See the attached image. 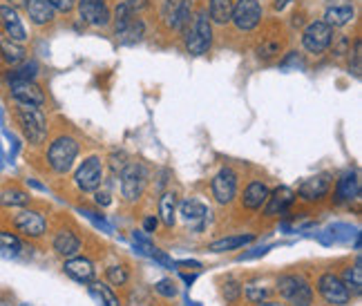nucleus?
Returning <instances> with one entry per match:
<instances>
[{
    "label": "nucleus",
    "mask_w": 362,
    "mask_h": 306,
    "mask_svg": "<svg viewBox=\"0 0 362 306\" xmlns=\"http://www.w3.org/2000/svg\"><path fill=\"white\" fill-rule=\"evenodd\" d=\"M213 45V23L208 18V11L199 9L192 13L188 27L184 30V47L190 57H204Z\"/></svg>",
    "instance_id": "4"
},
{
    "label": "nucleus",
    "mask_w": 362,
    "mask_h": 306,
    "mask_svg": "<svg viewBox=\"0 0 362 306\" xmlns=\"http://www.w3.org/2000/svg\"><path fill=\"white\" fill-rule=\"evenodd\" d=\"M275 293L288 306H313V284L304 273H282L275 280Z\"/></svg>",
    "instance_id": "3"
},
{
    "label": "nucleus",
    "mask_w": 362,
    "mask_h": 306,
    "mask_svg": "<svg viewBox=\"0 0 362 306\" xmlns=\"http://www.w3.org/2000/svg\"><path fill=\"white\" fill-rule=\"evenodd\" d=\"M148 182H150V170L146 168V163H141V161L125 163V168L119 175V190H121L123 201L136 204L144 197Z\"/></svg>",
    "instance_id": "5"
},
{
    "label": "nucleus",
    "mask_w": 362,
    "mask_h": 306,
    "mask_svg": "<svg viewBox=\"0 0 362 306\" xmlns=\"http://www.w3.org/2000/svg\"><path fill=\"white\" fill-rule=\"evenodd\" d=\"M11 228L16 230L18 237H25L30 242H38L47 235V215L36 208H21V211L11 217Z\"/></svg>",
    "instance_id": "6"
},
{
    "label": "nucleus",
    "mask_w": 362,
    "mask_h": 306,
    "mask_svg": "<svg viewBox=\"0 0 362 306\" xmlns=\"http://www.w3.org/2000/svg\"><path fill=\"white\" fill-rule=\"evenodd\" d=\"M255 242V235L253 233H246V235H228V237H221L208 244V250L211 253H230V250H240L248 244Z\"/></svg>",
    "instance_id": "29"
},
{
    "label": "nucleus",
    "mask_w": 362,
    "mask_h": 306,
    "mask_svg": "<svg viewBox=\"0 0 362 306\" xmlns=\"http://www.w3.org/2000/svg\"><path fill=\"white\" fill-rule=\"evenodd\" d=\"M27 18L36 27H47L57 20V11L49 5V0H25Z\"/></svg>",
    "instance_id": "26"
},
{
    "label": "nucleus",
    "mask_w": 362,
    "mask_h": 306,
    "mask_svg": "<svg viewBox=\"0 0 362 306\" xmlns=\"http://www.w3.org/2000/svg\"><path fill=\"white\" fill-rule=\"evenodd\" d=\"M25 250L23 240L11 230H0V259H18Z\"/></svg>",
    "instance_id": "32"
},
{
    "label": "nucleus",
    "mask_w": 362,
    "mask_h": 306,
    "mask_svg": "<svg viewBox=\"0 0 362 306\" xmlns=\"http://www.w3.org/2000/svg\"><path fill=\"white\" fill-rule=\"evenodd\" d=\"M253 306H284V304H280V302H271V300H264V302L253 304Z\"/></svg>",
    "instance_id": "49"
},
{
    "label": "nucleus",
    "mask_w": 362,
    "mask_h": 306,
    "mask_svg": "<svg viewBox=\"0 0 362 306\" xmlns=\"http://www.w3.org/2000/svg\"><path fill=\"white\" fill-rule=\"evenodd\" d=\"M356 16V9L351 0H329L325 7V23L331 25L333 30H340V27H346Z\"/></svg>",
    "instance_id": "21"
},
{
    "label": "nucleus",
    "mask_w": 362,
    "mask_h": 306,
    "mask_svg": "<svg viewBox=\"0 0 362 306\" xmlns=\"http://www.w3.org/2000/svg\"><path fill=\"white\" fill-rule=\"evenodd\" d=\"M18 306H32V304H18Z\"/></svg>",
    "instance_id": "50"
},
{
    "label": "nucleus",
    "mask_w": 362,
    "mask_h": 306,
    "mask_svg": "<svg viewBox=\"0 0 362 306\" xmlns=\"http://www.w3.org/2000/svg\"><path fill=\"white\" fill-rule=\"evenodd\" d=\"M354 59V74L358 76L360 74V61H362V43H360V38L354 40V52H349V61Z\"/></svg>",
    "instance_id": "42"
},
{
    "label": "nucleus",
    "mask_w": 362,
    "mask_h": 306,
    "mask_svg": "<svg viewBox=\"0 0 362 306\" xmlns=\"http://www.w3.org/2000/svg\"><path fill=\"white\" fill-rule=\"evenodd\" d=\"M88 290H90V295L94 298V302L99 304V306H123L121 298L115 293V288L105 284V282H90L88 284Z\"/></svg>",
    "instance_id": "33"
},
{
    "label": "nucleus",
    "mask_w": 362,
    "mask_h": 306,
    "mask_svg": "<svg viewBox=\"0 0 362 306\" xmlns=\"http://www.w3.org/2000/svg\"><path fill=\"white\" fill-rule=\"evenodd\" d=\"M38 76V65L36 63H21L16 67H9V72L5 74V83L13 81H36Z\"/></svg>",
    "instance_id": "36"
},
{
    "label": "nucleus",
    "mask_w": 362,
    "mask_h": 306,
    "mask_svg": "<svg viewBox=\"0 0 362 306\" xmlns=\"http://www.w3.org/2000/svg\"><path fill=\"white\" fill-rule=\"evenodd\" d=\"M157 226H159V219H157V215H148L146 219H144V230L150 235V233H155L157 230Z\"/></svg>",
    "instance_id": "45"
},
{
    "label": "nucleus",
    "mask_w": 362,
    "mask_h": 306,
    "mask_svg": "<svg viewBox=\"0 0 362 306\" xmlns=\"http://www.w3.org/2000/svg\"><path fill=\"white\" fill-rule=\"evenodd\" d=\"M269 192H271V188L267 182H262V179H250V182L246 184V188L242 190L240 204H242L244 211L257 213L264 208V204H267Z\"/></svg>",
    "instance_id": "20"
},
{
    "label": "nucleus",
    "mask_w": 362,
    "mask_h": 306,
    "mask_svg": "<svg viewBox=\"0 0 362 306\" xmlns=\"http://www.w3.org/2000/svg\"><path fill=\"white\" fill-rule=\"evenodd\" d=\"M7 94L11 103L18 105H38L43 107L47 103V94L43 86H38L36 81H13L7 83Z\"/></svg>",
    "instance_id": "15"
},
{
    "label": "nucleus",
    "mask_w": 362,
    "mask_h": 306,
    "mask_svg": "<svg viewBox=\"0 0 362 306\" xmlns=\"http://www.w3.org/2000/svg\"><path fill=\"white\" fill-rule=\"evenodd\" d=\"M333 188V175L331 172H317L313 177H306L300 182L296 197L304 204H317L329 197Z\"/></svg>",
    "instance_id": "13"
},
{
    "label": "nucleus",
    "mask_w": 362,
    "mask_h": 306,
    "mask_svg": "<svg viewBox=\"0 0 362 306\" xmlns=\"http://www.w3.org/2000/svg\"><path fill=\"white\" fill-rule=\"evenodd\" d=\"M333 27L327 25L325 20H311L302 30V47L304 52H309L311 57H322V54L331 47L333 43Z\"/></svg>",
    "instance_id": "9"
},
{
    "label": "nucleus",
    "mask_w": 362,
    "mask_h": 306,
    "mask_svg": "<svg viewBox=\"0 0 362 306\" xmlns=\"http://www.w3.org/2000/svg\"><path fill=\"white\" fill-rule=\"evenodd\" d=\"M130 159H128V155H125L123 150H119V152H112V155L107 157V168H110V175L112 177H119L121 175V170L125 168V163H128Z\"/></svg>",
    "instance_id": "41"
},
{
    "label": "nucleus",
    "mask_w": 362,
    "mask_h": 306,
    "mask_svg": "<svg viewBox=\"0 0 362 306\" xmlns=\"http://www.w3.org/2000/svg\"><path fill=\"white\" fill-rule=\"evenodd\" d=\"M192 13V0H163L161 3V23L170 32L184 34Z\"/></svg>",
    "instance_id": "12"
},
{
    "label": "nucleus",
    "mask_w": 362,
    "mask_h": 306,
    "mask_svg": "<svg viewBox=\"0 0 362 306\" xmlns=\"http://www.w3.org/2000/svg\"><path fill=\"white\" fill-rule=\"evenodd\" d=\"M81 155V143L78 139L72 136V134H57L49 141L47 150H45V161H47V168L54 172V175H67L69 170L74 168V163Z\"/></svg>",
    "instance_id": "2"
},
{
    "label": "nucleus",
    "mask_w": 362,
    "mask_h": 306,
    "mask_svg": "<svg viewBox=\"0 0 362 306\" xmlns=\"http://www.w3.org/2000/svg\"><path fill=\"white\" fill-rule=\"evenodd\" d=\"M112 23H115V36H117L119 43L134 45V43H139V40H144V36H146V23L141 16L112 20Z\"/></svg>",
    "instance_id": "22"
},
{
    "label": "nucleus",
    "mask_w": 362,
    "mask_h": 306,
    "mask_svg": "<svg viewBox=\"0 0 362 306\" xmlns=\"http://www.w3.org/2000/svg\"><path fill=\"white\" fill-rule=\"evenodd\" d=\"M238 190H240V175L230 165H224L211 179V194L217 206H230L235 197H238Z\"/></svg>",
    "instance_id": "11"
},
{
    "label": "nucleus",
    "mask_w": 362,
    "mask_h": 306,
    "mask_svg": "<svg viewBox=\"0 0 362 306\" xmlns=\"http://www.w3.org/2000/svg\"><path fill=\"white\" fill-rule=\"evenodd\" d=\"M315 290L329 306H346L354 298L340 280V275L333 271H322L315 277Z\"/></svg>",
    "instance_id": "8"
},
{
    "label": "nucleus",
    "mask_w": 362,
    "mask_h": 306,
    "mask_svg": "<svg viewBox=\"0 0 362 306\" xmlns=\"http://www.w3.org/2000/svg\"><path fill=\"white\" fill-rule=\"evenodd\" d=\"M0 61L7 67H16L27 61V47L25 43L9 38L5 32H0Z\"/></svg>",
    "instance_id": "25"
},
{
    "label": "nucleus",
    "mask_w": 362,
    "mask_h": 306,
    "mask_svg": "<svg viewBox=\"0 0 362 306\" xmlns=\"http://www.w3.org/2000/svg\"><path fill=\"white\" fill-rule=\"evenodd\" d=\"M360 197V177L356 170H346L340 175L336 182V190H333V201L338 206L342 204H351Z\"/></svg>",
    "instance_id": "23"
},
{
    "label": "nucleus",
    "mask_w": 362,
    "mask_h": 306,
    "mask_svg": "<svg viewBox=\"0 0 362 306\" xmlns=\"http://www.w3.org/2000/svg\"><path fill=\"white\" fill-rule=\"evenodd\" d=\"M206 11L213 27H226L230 25V16H233V0H208Z\"/></svg>",
    "instance_id": "31"
},
{
    "label": "nucleus",
    "mask_w": 362,
    "mask_h": 306,
    "mask_svg": "<svg viewBox=\"0 0 362 306\" xmlns=\"http://www.w3.org/2000/svg\"><path fill=\"white\" fill-rule=\"evenodd\" d=\"M74 186L78 192H94L99 186L105 184V161L99 155H90L86 157L78 168L74 170Z\"/></svg>",
    "instance_id": "7"
},
{
    "label": "nucleus",
    "mask_w": 362,
    "mask_h": 306,
    "mask_svg": "<svg viewBox=\"0 0 362 306\" xmlns=\"http://www.w3.org/2000/svg\"><path fill=\"white\" fill-rule=\"evenodd\" d=\"M105 282L112 288H123L130 282V271L125 264H112V266L105 269Z\"/></svg>",
    "instance_id": "37"
},
{
    "label": "nucleus",
    "mask_w": 362,
    "mask_h": 306,
    "mask_svg": "<svg viewBox=\"0 0 362 306\" xmlns=\"http://www.w3.org/2000/svg\"><path fill=\"white\" fill-rule=\"evenodd\" d=\"M242 282L238 280H233V277H228V280L224 282V286H221V295H224L226 304L235 306V304H240L242 302Z\"/></svg>",
    "instance_id": "39"
},
{
    "label": "nucleus",
    "mask_w": 362,
    "mask_h": 306,
    "mask_svg": "<svg viewBox=\"0 0 362 306\" xmlns=\"http://www.w3.org/2000/svg\"><path fill=\"white\" fill-rule=\"evenodd\" d=\"M63 273L74 280L78 284H90L96 280V266L94 261L86 255H74V257H67L63 261Z\"/></svg>",
    "instance_id": "18"
},
{
    "label": "nucleus",
    "mask_w": 362,
    "mask_h": 306,
    "mask_svg": "<svg viewBox=\"0 0 362 306\" xmlns=\"http://www.w3.org/2000/svg\"><path fill=\"white\" fill-rule=\"evenodd\" d=\"M177 194L173 190H165L161 197H159V204H157V219L163 224V228L173 230L175 224H177Z\"/></svg>",
    "instance_id": "27"
},
{
    "label": "nucleus",
    "mask_w": 362,
    "mask_h": 306,
    "mask_svg": "<svg viewBox=\"0 0 362 306\" xmlns=\"http://www.w3.org/2000/svg\"><path fill=\"white\" fill-rule=\"evenodd\" d=\"M32 204V194L21 186L0 188V208H27Z\"/></svg>",
    "instance_id": "30"
},
{
    "label": "nucleus",
    "mask_w": 362,
    "mask_h": 306,
    "mask_svg": "<svg viewBox=\"0 0 362 306\" xmlns=\"http://www.w3.org/2000/svg\"><path fill=\"white\" fill-rule=\"evenodd\" d=\"M340 280L344 282L346 288H349V293H351L354 298H358V295L362 293V261H360V257H356L354 266L349 264L346 269H342Z\"/></svg>",
    "instance_id": "34"
},
{
    "label": "nucleus",
    "mask_w": 362,
    "mask_h": 306,
    "mask_svg": "<svg viewBox=\"0 0 362 306\" xmlns=\"http://www.w3.org/2000/svg\"><path fill=\"white\" fill-rule=\"evenodd\" d=\"M269 250V246H264V248H255L253 253H244L242 257H240V261H244V259H250V257H259V255H264Z\"/></svg>",
    "instance_id": "46"
},
{
    "label": "nucleus",
    "mask_w": 362,
    "mask_h": 306,
    "mask_svg": "<svg viewBox=\"0 0 362 306\" xmlns=\"http://www.w3.org/2000/svg\"><path fill=\"white\" fill-rule=\"evenodd\" d=\"M148 7H150V0H121L115 9V13H112V20L141 16V11H146Z\"/></svg>",
    "instance_id": "35"
},
{
    "label": "nucleus",
    "mask_w": 362,
    "mask_h": 306,
    "mask_svg": "<svg viewBox=\"0 0 362 306\" xmlns=\"http://www.w3.org/2000/svg\"><path fill=\"white\" fill-rule=\"evenodd\" d=\"M7 5H11L13 9H25V0H5Z\"/></svg>",
    "instance_id": "48"
},
{
    "label": "nucleus",
    "mask_w": 362,
    "mask_h": 306,
    "mask_svg": "<svg viewBox=\"0 0 362 306\" xmlns=\"http://www.w3.org/2000/svg\"><path fill=\"white\" fill-rule=\"evenodd\" d=\"M76 13L83 25L94 30L112 25V9L105 0H76Z\"/></svg>",
    "instance_id": "14"
},
{
    "label": "nucleus",
    "mask_w": 362,
    "mask_h": 306,
    "mask_svg": "<svg viewBox=\"0 0 362 306\" xmlns=\"http://www.w3.org/2000/svg\"><path fill=\"white\" fill-rule=\"evenodd\" d=\"M242 298L248 304H259V302L271 298V288L264 286L262 282H250V284H244L242 286Z\"/></svg>",
    "instance_id": "38"
},
{
    "label": "nucleus",
    "mask_w": 362,
    "mask_h": 306,
    "mask_svg": "<svg viewBox=\"0 0 362 306\" xmlns=\"http://www.w3.org/2000/svg\"><path fill=\"white\" fill-rule=\"evenodd\" d=\"M83 248V240L78 237V233L69 226H61L54 230L52 235V250L57 253L59 257L67 259V257H74L81 253Z\"/></svg>",
    "instance_id": "17"
},
{
    "label": "nucleus",
    "mask_w": 362,
    "mask_h": 306,
    "mask_svg": "<svg viewBox=\"0 0 362 306\" xmlns=\"http://www.w3.org/2000/svg\"><path fill=\"white\" fill-rule=\"evenodd\" d=\"M155 293H159L163 300H175L177 293H179L177 282L170 280V277H163V280H159V282L155 284Z\"/></svg>",
    "instance_id": "40"
},
{
    "label": "nucleus",
    "mask_w": 362,
    "mask_h": 306,
    "mask_svg": "<svg viewBox=\"0 0 362 306\" xmlns=\"http://www.w3.org/2000/svg\"><path fill=\"white\" fill-rule=\"evenodd\" d=\"M49 5L59 13H72L76 9V0H49Z\"/></svg>",
    "instance_id": "43"
},
{
    "label": "nucleus",
    "mask_w": 362,
    "mask_h": 306,
    "mask_svg": "<svg viewBox=\"0 0 362 306\" xmlns=\"http://www.w3.org/2000/svg\"><path fill=\"white\" fill-rule=\"evenodd\" d=\"M175 266L181 269V271H192V273H199L202 271V264L199 261H177Z\"/></svg>",
    "instance_id": "44"
},
{
    "label": "nucleus",
    "mask_w": 362,
    "mask_h": 306,
    "mask_svg": "<svg viewBox=\"0 0 362 306\" xmlns=\"http://www.w3.org/2000/svg\"><path fill=\"white\" fill-rule=\"evenodd\" d=\"M298 197H296V190L288 188V186H277L275 190L269 192V199L264 204V217L267 219H277V217H284L291 208L296 206Z\"/></svg>",
    "instance_id": "16"
},
{
    "label": "nucleus",
    "mask_w": 362,
    "mask_h": 306,
    "mask_svg": "<svg viewBox=\"0 0 362 306\" xmlns=\"http://www.w3.org/2000/svg\"><path fill=\"white\" fill-rule=\"evenodd\" d=\"M0 32H5L9 38L18 40V43H27V38H30L21 18V11L7 3H0Z\"/></svg>",
    "instance_id": "19"
},
{
    "label": "nucleus",
    "mask_w": 362,
    "mask_h": 306,
    "mask_svg": "<svg viewBox=\"0 0 362 306\" xmlns=\"http://www.w3.org/2000/svg\"><path fill=\"white\" fill-rule=\"evenodd\" d=\"M288 3H291V0H273V9L275 11H282Z\"/></svg>",
    "instance_id": "47"
},
{
    "label": "nucleus",
    "mask_w": 362,
    "mask_h": 306,
    "mask_svg": "<svg viewBox=\"0 0 362 306\" xmlns=\"http://www.w3.org/2000/svg\"><path fill=\"white\" fill-rule=\"evenodd\" d=\"M11 119L16 123V128L25 136V141L38 148L47 141L49 136V119L47 112L38 105H18L13 103L11 107Z\"/></svg>",
    "instance_id": "1"
},
{
    "label": "nucleus",
    "mask_w": 362,
    "mask_h": 306,
    "mask_svg": "<svg viewBox=\"0 0 362 306\" xmlns=\"http://www.w3.org/2000/svg\"><path fill=\"white\" fill-rule=\"evenodd\" d=\"M177 213L181 215V219H184V224H188L190 228H204L206 226V221H208V206L199 199H186V201H181L177 206Z\"/></svg>",
    "instance_id": "24"
},
{
    "label": "nucleus",
    "mask_w": 362,
    "mask_h": 306,
    "mask_svg": "<svg viewBox=\"0 0 362 306\" xmlns=\"http://www.w3.org/2000/svg\"><path fill=\"white\" fill-rule=\"evenodd\" d=\"M282 52H284V38H280V34H267L255 47L257 61L262 63H271L275 59H280Z\"/></svg>",
    "instance_id": "28"
},
{
    "label": "nucleus",
    "mask_w": 362,
    "mask_h": 306,
    "mask_svg": "<svg viewBox=\"0 0 362 306\" xmlns=\"http://www.w3.org/2000/svg\"><path fill=\"white\" fill-rule=\"evenodd\" d=\"M264 9L259 5V0H233V16L230 23L238 32L250 34L255 32L262 25Z\"/></svg>",
    "instance_id": "10"
}]
</instances>
